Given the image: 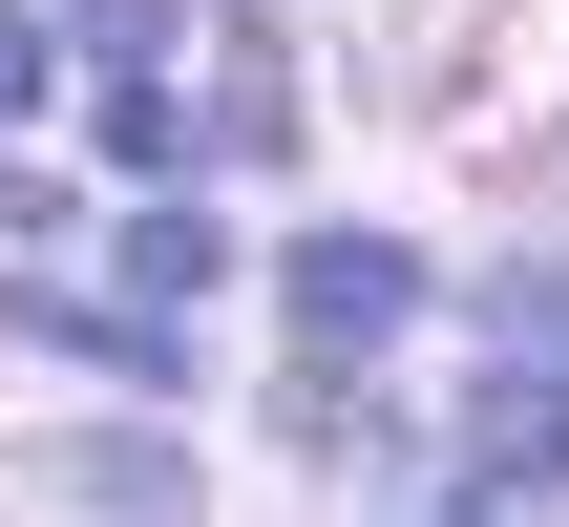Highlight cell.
Returning <instances> with one entry per match:
<instances>
[{
	"label": "cell",
	"instance_id": "obj_1",
	"mask_svg": "<svg viewBox=\"0 0 569 527\" xmlns=\"http://www.w3.org/2000/svg\"><path fill=\"white\" fill-rule=\"evenodd\" d=\"M443 507H569V359H507L465 380V444H443Z\"/></svg>",
	"mask_w": 569,
	"mask_h": 527
},
{
	"label": "cell",
	"instance_id": "obj_2",
	"mask_svg": "<svg viewBox=\"0 0 569 527\" xmlns=\"http://www.w3.org/2000/svg\"><path fill=\"white\" fill-rule=\"evenodd\" d=\"M274 296H296V359H380V338L422 317V253H401V232H296Z\"/></svg>",
	"mask_w": 569,
	"mask_h": 527
},
{
	"label": "cell",
	"instance_id": "obj_3",
	"mask_svg": "<svg viewBox=\"0 0 569 527\" xmlns=\"http://www.w3.org/2000/svg\"><path fill=\"white\" fill-rule=\"evenodd\" d=\"M84 148H106L127 190H190V148H211V127L169 106V63H106V106H84Z\"/></svg>",
	"mask_w": 569,
	"mask_h": 527
},
{
	"label": "cell",
	"instance_id": "obj_4",
	"mask_svg": "<svg viewBox=\"0 0 569 527\" xmlns=\"http://www.w3.org/2000/svg\"><path fill=\"white\" fill-rule=\"evenodd\" d=\"M106 275L190 317V296H211V211H190V190H127V253H106Z\"/></svg>",
	"mask_w": 569,
	"mask_h": 527
},
{
	"label": "cell",
	"instance_id": "obj_5",
	"mask_svg": "<svg viewBox=\"0 0 569 527\" xmlns=\"http://www.w3.org/2000/svg\"><path fill=\"white\" fill-rule=\"evenodd\" d=\"M63 486H84V507H190V465H169V444H84Z\"/></svg>",
	"mask_w": 569,
	"mask_h": 527
},
{
	"label": "cell",
	"instance_id": "obj_6",
	"mask_svg": "<svg viewBox=\"0 0 569 527\" xmlns=\"http://www.w3.org/2000/svg\"><path fill=\"white\" fill-rule=\"evenodd\" d=\"M486 338L507 359H569V275H486Z\"/></svg>",
	"mask_w": 569,
	"mask_h": 527
},
{
	"label": "cell",
	"instance_id": "obj_7",
	"mask_svg": "<svg viewBox=\"0 0 569 527\" xmlns=\"http://www.w3.org/2000/svg\"><path fill=\"white\" fill-rule=\"evenodd\" d=\"M63 42L84 63H169V0H63Z\"/></svg>",
	"mask_w": 569,
	"mask_h": 527
},
{
	"label": "cell",
	"instance_id": "obj_8",
	"mask_svg": "<svg viewBox=\"0 0 569 527\" xmlns=\"http://www.w3.org/2000/svg\"><path fill=\"white\" fill-rule=\"evenodd\" d=\"M42 63H63V21H21V0H0V127H42Z\"/></svg>",
	"mask_w": 569,
	"mask_h": 527
}]
</instances>
